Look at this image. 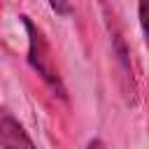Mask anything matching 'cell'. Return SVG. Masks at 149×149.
Segmentation results:
<instances>
[{
    "label": "cell",
    "mask_w": 149,
    "mask_h": 149,
    "mask_svg": "<svg viewBox=\"0 0 149 149\" xmlns=\"http://www.w3.org/2000/svg\"><path fill=\"white\" fill-rule=\"evenodd\" d=\"M49 5L58 14H70V0H49Z\"/></svg>",
    "instance_id": "4"
},
{
    "label": "cell",
    "mask_w": 149,
    "mask_h": 149,
    "mask_svg": "<svg viewBox=\"0 0 149 149\" xmlns=\"http://www.w3.org/2000/svg\"><path fill=\"white\" fill-rule=\"evenodd\" d=\"M0 147L12 149V147H33V140L23 133L19 121H14L7 112L0 119Z\"/></svg>",
    "instance_id": "2"
},
{
    "label": "cell",
    "mask_w": 149,
    "mask_h": 149,
    "mask_svg": "<svg viewBox=\"0 0 149 149\" xmlns=\"http://www.w3.org/2000/svg\"><path fill=\"white\" fill-rule=\"evenodd\" d=\"M21 19H23V26H26V33H28V63H30V68L61 98H65V86L61 81V74H58V68H56V61H54V54H51L47 37L42 35V30L28 16H21Z\"/></svg>",
    "instance_id": "1"
},
{
    "label": "cell",
    "mask_w": 149,
    "mask_h": 149,
    "mask_svg": "<svg viewBox=\"0 0 149 149\" xmlns=\"http://www.w3.org/2000/svg\"><path fill=\"white\" fill-rule=\"evenodd\" d=\"M137 12H140V26H142V33H144V40L149 47V0H140Z\"/></svg>",
    "instance_id": "3"
}]
</instances>
